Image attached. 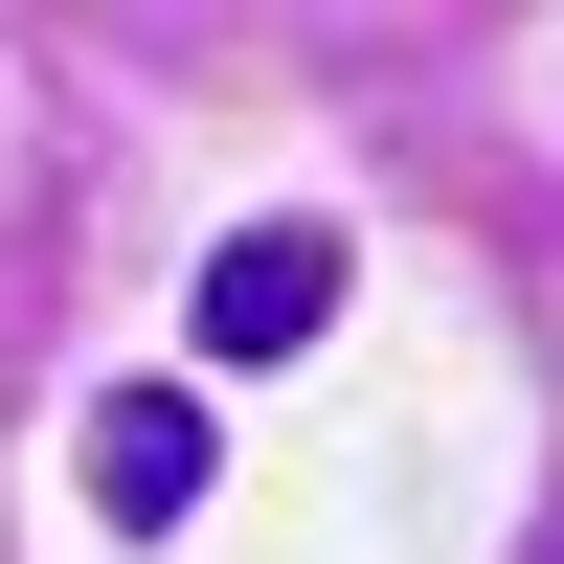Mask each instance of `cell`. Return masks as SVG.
Listing matches in <instances>:
<instances>
[{
	"instance_id": "obj_1",
	"label": "cell",
	"mask_w": 564,
	"mask_h": 564,
	"mask_svg": "<svg viewBox=\"0 0 564 564\" xmlns=\"http://www.w3.org/2000/svg\"><path fill=\"white\" fill-rule=\"evenodd\" d=\"M316 316H339V226L271 204V226H226V249H204L181 339H204V361H316Z\"/></svg>"
},
{
	"instance_id": "obj_2",
	"label": "cell",
	"mask_w": 564,
	"mask_h": 564,
	"mask_svg": "<svg viewBox=\"0 0 564 564\" xmlns=\"http://www.w3.org/2000/svg\"><path fill=\"white\" fill-rule=\"evenodd\" d=\"M204 497H226V430H204V384H113V406H90V520L181 542Z\"/></svg>"
}]
</instances>
